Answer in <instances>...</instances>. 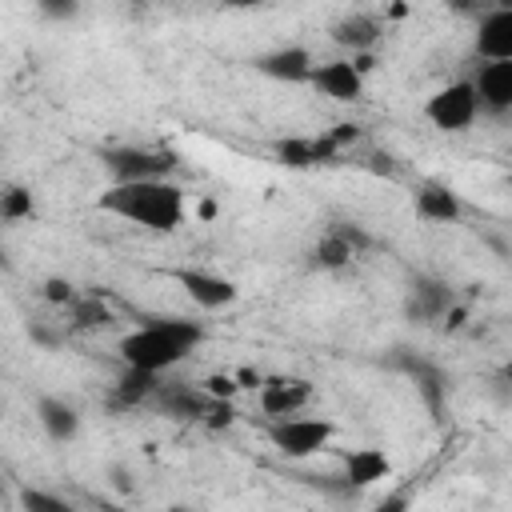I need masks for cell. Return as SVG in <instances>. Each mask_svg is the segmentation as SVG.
I'll list each match as a JSON object with an SVG mask.
<instances>
[{"label": "cell", "instance_id": "obj_1", "mask_svg": "<svg viewBox=\"0 0 512 512\" xmlns=\"http://www.w3.org/2000/svg\"><path fill=\"white\" fill-rule=\"evenodd\" d=\"M100 212L124 220V224H136L144 232H176L188 216V204H184V188L172 180V176H152V180H112L100 200H96Z\"/></svg>", "mask_w": 512, "mask_h": 512}, {"label": "cell", "instance_id": "obj_2", "mask_svg": "<svg viewBox=\"0 0 512 512\" xmlns=\"http://www.w3.org/2000/svg\"><path fill=\"white\" fill-rule=\"evenodd\" d=\"M200 340H204L200 320H184V316L144 320V324H136L132 332L120 336V360H124V368L164 376L180 360H188L200 348Z\"/></svg>", "mask_w": 512, "mask_h": 512}, {"label": "cell", "instance_id": "obj_3", "mask_svg": "<svg viewBox=\"0 0 512 512\" xmlns=\"http://www.w3.org/2000/svg\"><path fill=\"white\" fill-rule=\"evenodd\" d=\"M264 436H268V444H272L280 456H288V460H308V456H316V452H324V448L332 444L336 424H332L328 416H300V412H296V416L268 420Z\"/></svg>", "mask_w": 512, "mask_h": 512}, {"label": "cell", "instance_id": "obj_4", "mask_svg": "<svg viewBox=\"0 0 512 512\" xmlns=\"http://www.w3.org/2000/svg\"><path fill=\"white\" fill-rule=\"evenodd\" d=\"M476 116H480V100H476L472 76L468 80H452V84L436 88L424 100V120L436 132H468L476 124Z\"/></svg>", "mask_w": 512, "mask_h": 512}, {"label": "cell", "instance_id": "obj_5", "mask_svg": "<svg viewBox=\"0 0 512 512\" xmlns=\"http://www.w3.org/2000/svg\"><path fill=\"white\" fill-rule=\"evenodd\" d=\"M100 160L112 180H152V176L176 172V156L168 148H152V144H116V148H104Z\"/></svg>", "mask_w": 512, "mask_h": 512}, {"label": "cell", "instance_id": "obj_6", "mask_svg": "<svg viewBox=\"0 0 512 512\" xmlns=\"http://www.w3.org/2000/svg\"><path fill=\"white\" fill-rule=\"evenodd\" d=\"M364 76H368V72L360 68L356 56H332V60H316V64H312L308 84H312L320 96L336 100V104H356V100L364 96Z\"/></svg>", "mask_w": 512, "mask_h": 512}, {"label": "cell", "instance_id": "obj_7", "mask_svg": "<svg viewBox=\"0 0 512 512\" xmlns=\"http://www.w3.org/2000/svg\"><path fill=\"white\" fill-rule=\"evenodd\" d=\"M256 404L268 420L296 416L312 404V380H304V376H264L260 388H256Z\"/></svg>", "mask_w": 512, "mask_h": 512}, {"label": "cell", "instance_id": "obj_8", "mask_svg": "<svg viewBox=\"0 0 512 512\" xmlns=\"http://www.w3.org/2000/svg\"><path fill=\"white\" fill-rule=\"evenodd\" d=\"M176 284L184 288V296L200 308V312H220V308H232L240 288L220 276V272H208V268H180L176 272Z\"/></svg>", "mask_w": 512, "mask_h": 512}, {"label": "cell", "instance_id": "obj_9", "mask_svg": "<svg viewBox=\"0 0 512 512\" xmlns=\"http://www.w3.org/2000/svg\"><path fill=\"white\" fill-rule=\"evenodd\" d=\"M472 52L476 60H512V0L476 16Z\"/></svg>", "mask_w": 512, "mask_h": 512}, {"label": "cell", "instance_id": "obj_10", "mask_svg": "<svg viewBox=\"0 0 512 512\" xmlns=\"http://www.w3.org/2000/svg\"><path fill=\"white\" fill-rule=\"evenodd\" d=\"M472 88H476L480 112L488 116L512 112V60H480L472 72Z\"/></svg>", "mask_w": 512, "mask_h": 512}, {"label": "cell", "instance_id": "obj_11", "mask_svg": "<svg viewBox=\"0 0 512 512\" xmlns=\"http://www.w3.org/2000/svg\"><path fill=\"white\" fill-rule=\"evenodd\" d=\"M328 36H332V44L344 48L348 56H364V52H372V48L380 44V36H384V20H380L376 12L356 8V12H344L340 20H332Z\"/></svg>", "mask_w": 512, "mask_h": 512}, {"label": "cell", "instance_id": "obj_12", "mask_svg": "<svg viewBox=\"0 0 512 512\" xmlns=\"http://www.w3.org/2000/svg\"><path fill=\"white\" fill-rule=\"evenodd\" d=\"M252 64H256V72H260V76H268V80L308 84L316 56H312L304 44H280V48H272V52H260Z\"/></svg>", "mask_w": 512, "mask_h": 512}, {"label": "cell", "instance_id": "obj_13", "mask_svg": "<svg viewBox=\"0 0 512 512\" xmlns=\"http://www.w3.org/2000/svg\"><path fill=\"white\" fill-rule=\"evenodd\" d=\"M360 244H364L360 232L328 228V232L312 244V268H320V272H340V268H348V264L360 256Z\"/></svg>", "mask_w": 512, "mask_h": 512}, {"label": "cell", "instance_id": "obj_14", "mask_svg": "<svg viewBox=\"0 0 512 512\" xmlns=\"http://www.w3.org/2000/svg\"><path fill=\"white\" fill-rule=\"evenodd\" d=\"M36 424L44 428V436L52 444H68L80 436V412L64 396H40L36 400Z\"/></svg>", "mask_w": 512, "mask_h": 512}, {"label": "cell", "instance_id": "obj_15", "mask_svg": "<svg viewBox=\"0 0 512 512\" xmlns=\"http://www.w3.org/2000/svg\"><path fill=\"white\" fill-rule=\"evenodd\" d=\"M412 208L428 224H456L464 216V204L448 184H420L412 196Z\"/></svg>", "mask_w": 512, "mask_h": 512}, {"label": "cell", "instance_id": "obj_16", "mask_svg": "<svg viewBox=\"0 0 512 512\" xmlns=\"http://www.w3.org/2000/svg\"><path fill=\"white\" fill-rule=\"evenodd\" d=\"M452 308V288L444 280H432V276H416L412 288H408V316L416 320H444Z\"/></svg>", "mask_w": 512, "mask_h": 512}, {"label": "cell", "instance_id": "obj_17", "mask_svg": "<svg viewBox=\"0 0 512 512\" xmlns=\"http://www.w3.org/2000/svg\"><path fill=\"white\" fill-rule=\"evenodd\" d=\"M388 472H392V464H388V456L380 448H352L344 456V480H348V488H368V484L384 480Z\"/></svg>", "mask_w": 512, "mask_h": 512}, {"label": "cell", "instance_id": "obj_18", "mask_svg": "<svg viewBox=\"0 0 512 512\" xmlns=\"http://www.w3.org/2000/svg\"><path fill=\"white\" fill-rule=\"evenodd\" d=\"M32 212H36V204H32V192L28 188L8 184L0 192V216H4V224H24V220H32Z\"/></svg>", "mask_w": 512, "mask_h": 512}, {"label": "cell", "instance_id": "obj_19", "mask_svg": "<svg viewBox=\"0 0 512 512\" xmlns=\"http://www.w3.org/2000/svg\"><path fill=\"white\" fill-rule=\"evenodd\" d=\"M68 312H72V324H76V328H100V324L112 320L108 308H104L96 296H76V300L68 304Z\"/></svg>", "mask_w": 512, "mask_h": 512}, {"label": "cell", "instance_id": "obj_20", "mask_svg": "<svg viewBox=\"0 0 512 512\" xmlns=\"http://www.w3.org/2000/svg\"><path fill=\"white\" fill-rule=\"evenodd\" d=\"M20 504L32 512V508H44V512H64L68 504L60 500V496H48V492H40V488H28L24 496H20Z\"/></svg>", "mask_w": 512, "mask_h": 512}, {"label": "cell", "instance_id": "obj_21", "mask_svg": "<svg viewBox=\"0 0 512 512\" xmlns=\"http://www.w3.org/2000/svg\"><path fill=\"white\" fill-rule=\"evenodd\" d=\"M44 300H48V304H60V308H68V304L76 300V292H72V284H68V280L52 276V280H44Z\"/></svg>", "mask_w": 512, "mask_h": 512}, {"label": "cell", "instance_id": "obj_22", "mask_svg": "<svg viewBox=\"0 0 512 512\" xmlns=\"http://www.w3.org/2000/svg\"><path fill=\"white\" fill-rule=\"evenodd\" d=\"M36 8L44 12V16H52V20H68V16H76V0H36Z\"/></svg>", "mask_w": 512, "mask_h": 512}, {"label": "cell", "instance_id": "obj_23", "mask_svg": "<svg viewBox=\"0 0 512 512\" xmlns=\"http://www.w3.org/2000/svg\"><path fill=\"white\" fill-rule=\"evenodd\" d=\"M204 388H208L212 396H220V400H228V396H232V392H236L240 384H236V376H208V380H204Z\"/></svg>", "mask_w": 512, "mask_h": 512}, {"label": "cell", "instance_id": "obj_24", "mask_svg": "<svg viewBox=\"0 0 512 512\" xmlns=\"http://www.w3.org/2000/svg\"><path fill=\"white\" fill-rule=\"evenodd\" d=\"M228 8H256V4H264V0H224Z\"/></svg>", "mask_w": 512, "mask_h": 512}, {"label": "cell", "instance_id": "obj_25", "mask_svg": "<svg viewBox=\"0 0 512 512\" xmlns=\"http://www.w3.org/2000/svg\"><path fill=\"white\" fill-rule=\"evenodd\" d=\"M508 376H512V364H508Z\"/></svg>", "mask_w": 512, "mask_h": 512}]
</instances>
